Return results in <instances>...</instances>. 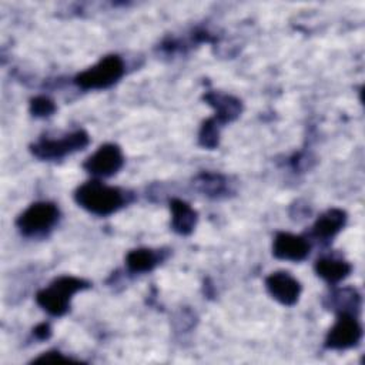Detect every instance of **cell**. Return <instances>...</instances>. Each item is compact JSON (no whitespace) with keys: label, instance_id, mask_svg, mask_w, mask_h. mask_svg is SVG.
I'll return each mask as SVG.
<instances>
[{"label":"cell","instance_id":"1","mask_svg":"<svg viewBox=\"0 0 365 365\" xmlns=\"http://www.w3.org/2000/svg\"><path fill=\"white\" fill-rule=\"evenodd\" d=\"M76 201L84 210L96 215H108L124 204V195L118 188L100 181H88L76 191Z\"/></svg>","mask_w":365,"mask_h":365},{"label":"cell","instance_id":"2","mask_svg":"<svg viewBox=\"0 0 365 365\" xmlns=\"http://www.w3.org/2000/svg\"><path fill=\"white\" fill-rule=\"evenodd\" d=\"M88 287V282L76 277H60L54 279L50 287L41 289L36 299L37 304L51 315H63L68 311L70 298L77 291Z\"/></svg>","mask_w":365,"mask_h":365},{"label":"cell","instance_id":"3","mask_svg":"<svg viewBox=\"0 0 365 365\" xmlns=\"http://www.w3.org/2000/svg\"><path fill=\"white\" fill-rule=\"evenodd\" d=\"M124 74V63L118 56H107L96 66L84 70L76 77L83 90H100L113 86Z\"/></svg>","mask_w":365,"mask_h":365},{"label":"cell","instance_id":"4","mask_svg":"<svg viewBox=\"0 0 365 365\" xmlns=\"http://www.w3.org/2000/svg\"><path fill=\"white\" fill-rule=\"evenodd\" d=\"M58 220V210L53 202H34L17 218L16 224L21 234L36 235L50 230Z\"/></svg>","mask_w":365,"mask_h":365},{"label":"cell","instance_id":"5","mask_svg":"<svg viewBox=\"0 0 365 365\" xmlns=\"http://www.w3.org/2000/svg\"><path fill=\"white\" fill-rule=\"evenodd\" d=\"M87 144H88L87 133L83 130H78L58 140H41L31 147V151L36 157L41 160H56L73 151L83 150Z\"/></svg>","mask_w":365,"mask_h":365},{"label":"cell","instance_id":"6","mask_svg":"<svg viewBox=\"0 0 365 365\" xmlns=\"http://www.w3.org/2000/svg\"><path fill=\"white\" fill-rule=\"evenodd\" d=\"M362 336V328L359 322L346 311H342L335 325L328 332L325 345L332 349H346L359 342Z\"/></svg>","mask_w":365,"mask_h":365},{"label":"cell","instance_id":"7","mask_svg":"<svg viewBox=\"0 0 365 365\" xmlns=\"http://www.w3.org/2000/svg\"><path fill=\"white\" fill-rule=\"evenodd\" d=\"M123 163L121 150L114 144H104L86 160L84 168L94 175L108 177L115 174L123 167Z\"/></svg>","mask_w":365,"mask_h":365},{"label":"cell","instance_id":"8","mask_svg":"<svg viewBox=\"0 0 365 365\" xmlns=\"http://www.w3.org/2000/svg\"><path fill=\"white\" fill-rule=\"evenodd\" d=\"M265 285L269 294L272 295V298H275L278 302L284 305H294L298 301L301 285L288 272H284V271L272 272L271 275L267 277Z\"/></svg>","mask_w":365,"mask_h":365},{"label":"cell","instance_id":"9","mask_svg":"<svg viewBox=\"0 0 365 365\" xmlns=\"http://www.w3.org/2000/svg\"><path fill=\"white\" fill-rule=\"evenodd\" d=\"M272 252L279 259L302 261L309 254V244L304 237L289 232H278L274 240Z\"/></svg>","mask_w":365,"mask_h":365},{"label":"cell","instance_id":"10","mask_svg":"<svg viewBox=\"0 0 365 365\" xmlns=\"http://www.w3.org/2000/svg\"><path fill=\"white\" fill-rule=\"evenodd\" d=\"M205 100L215 107V117L212 118L218 125L222 123H227L230 120H234L240 111H241V104L237 98L220 93H208L205 96Z\"/></svg>","mask_w":365,"mask_h":365},{"label":"cell","instance_id":"11","mask_svg":"<svg viewBox=\"0 0 365 365\" xmlns=\"http://www.w3.org/2000/svg\"><path fill=\"white\" fill-rule=\"evenodd\" d=\"M345 220L346 217L342 210H338V208L328 210L315 221L312 227V232L317 238H321V240L332 238L344 227Z\"/></svg>","mask_w":365,"mask_h":365},{"label":"cell","instance_id":"12","mask_svg":"<svg viewBox=\"0 0 365 365\" xmlns=\"http://www.w3.org/2000/svg\"><path fill=\"white\" fill-rule=\"evenodd\" d=\"M171 212V225L174 231L180 234H190L194 230V225L197 222V212L187 202L181 200H173Z\"/></svg>","mask_w":365,"mask_h":365},{"label":"cell","instance_id":"13","mask_svg":"<svg viewBox=\"0 0 365 365\" xmlns=\"http://www.w3.org/2000/svg\"><path fill=\"white\" fill-rule=\"evenodd\" d=\"M317 274L328 282H339L351 272V265L341 259L321 258L315 262Z\"/></svg>","mask_w":365,"mask_h":365},{"label":"cell","instance_id":"14","mask_svg":"<svg viewBox=\"0 0 365 365\" xmlns=\"http://www.w3.org/2000/svg\"><path fill=\"white\" fill-rule=\"evenodd\" d=\"M158 255L153 250L138 248L127 254L125 262L131 272H145L151 271L158 264Z\"/></svg>","mask_w":365,"mask_h":365},{"label":"cell","instance_id":"15","mask_svg":"<svg viewBox=\"0 0 365 365\" xmlns=\"http://www.w3.org/2000/svg\"><path fill=\"white\" fill-rule=\"evenodd\" d=\"M218 124L210 118L204 123L202 128H201V133H200V141L204 147H208V148H212L218 144Z\"/></svg>","mask_w":365,"mask_h":365},{"label":"cell","instance_id":"16","mask_svg":"<svg viewBox=\"0 0 365 365\" xmlns=\"http://www.w3.org/2000/svg\"><path fill=\"white\" fill-rule=\"evenodd\" d=\"M201 190L211 194H220L224 191V180L215 174H202L200 177Z\"/></svg>","mask_w":365,"mask_h":365},{"label":"cell","instance_id":"17","mask_svg":"<svg viewBox=\"0 0 365 365\" xmlns=\"http://www.w3.org/2000/svg\"><path fill=\"white\" fill-rule=\"evenodd\" d=\"M54 103L47 97H36L30 103V110L37 117L50 115L54 111Z\"/></svg>","mask_w":365,"mask_h":365},{"label":"cell","instance_id":"18","mask_svg":"<svg viewBox=\"0 0 365 365\" xmlns=\"http://www.w3.org/2000/svg\"><path fill=\"white\" fill-rule=\"evenodd\" d=\"M67 361H71V359L63 356L60 352H46L44 355L34 359V362H67Z\"/></svg>","mask_w":365,"mask_h":365},{"label":"cell","instance_id":"19","mask_svg":"<svg viewBox=\"0 0 365 365\" xmlns=\"http://www.w3.org/2000/svg\"><path fill=\"white\" fill-rule=\"evenodd\" d=\"M50 334H51L50 325L46 324V322H43V324H40V325H37V327L34 328V335H36L37 338H40V339H47V338L50 336Z\"/></svg>","mask_w":365,"mask_h":365}]
</instances>
